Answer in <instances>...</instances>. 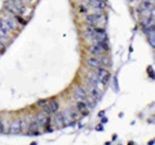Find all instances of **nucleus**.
<instances>
[{
  "label": "nucleus",
  "instance_id": "1",
  "mask_svg": "<svg viewBox=\"0 0 155 145\" xmlns=\"http://www.w3.org/2000/svg\"><path fill=\"white\" fill-rule=\"evenodd\" d=\"M96 76H97V79L100 80V82L102 85H107L109 84V81H110V73L107 72V69H105L102 68V67H98L97 68V72H96Z\"/></svg>",
  "mask_w": 155,
  "mask_h": 145
},
{
  "label": "nucleus",
  "instance_id": "2",
  "mask_svg": "<svg viewBox=\"0 0 155 145\" xmlns=\"http://www.w3.org/2000/svg\"><path fill=\"white\" fill-rule=\"evenodd\" d=\"M145 11H154V2L153 0H142L138 7V13H143Z\"/></svg>",
  "mask_w": 155,
  "mask_h": 145
},
{
  "label": "nucleus",
  "instance_id": "3",
  "mask_svg": "<svg viewBox=\"0 0 155 145\" xmlns=\"http://www.w3.org/2000/svg\"><path fill=\"white\" fill-rule=\"evenodd\" d=\"M100 19H104V16H101V14H89V16H87V23L91 27H93L100 22Z\"/></svg>",
  "mask_w": 155,
  "mask_h": 145
},
{
  "label": "nucleus",
  "instance_id": "4",
  "mask_svg": "<svg viewBox=\"0 0 155 145\" xmlns=\"http://www.w3.org/2000/svg\"><path fill=\"white\" fill-rule=\"evenodd\" d=\"M22 131V127H21V121L17 119V121H13L9 126V134L12 135H17Z\"/></svg>",
  "mask_w": 155,
  "mask_h": 145
},
{
  "label": "nucleus",
  "instance_id": "5",
  "mask_svg": "<svg viewBox=\"0 0 155 145\" xmlns=\"http://www.w3.org/2000/svg\"><path fill=\"white\" fill-rule=\"evenodd\" d=\"M93 39L97 42L107 41V35H106V31L102 30V28H97V30H94V37Z\"/></svg>",
  "mask_w": 155,
  "mask_h": 145
},
{
  "label": "nucleus",
  "instance_id": "6",
  "mask_svg": "<svg viewBox=\"0 0 155 145\" xmlns=\"http://www.w3.org/2000/svg\"><path fill=\"white\" fill-rule=\"evenodd\" d=\"M74 96H75V99H76L78 101H83V100L87 98V91H85L83 88H80V86H78V88L75 89Z\"/></svg>",
  "mask_w": 155,
  "mask_h": 145
},
{
  "label": "nucleus",
  "instance_id": "7",
  "mask_svg": "<svg viewBox=\"0 0 155 145\" xmlns=\"http://www.w3.org/2000/svg\"><path fill=\"white\" fill-rule=\"evenodd\" d=\"M36 123L41 125V126H47L49 123V118H48V116L45 113H39L36 116Z\"/></svg>",
  "mask_w": 155,
  "mask_h": 145
},
{
  "label": "nucleus",
  "instance_id": "8",
  "mask_svg": "<svg viewBox=\"0 0 155 145\" xmlns=\"http://www.w3.org/2000/svg\"><path fill=\"white\" fill-rule=\"evenodd\" d=\"M11 27L8 26V23L5 19H0V32L3 33V35H9V32H11Z\"/></svg>",
  "mask_w": 155,
  "mask_h": 145
},
{
  "label": "nucleus",
  "instance_id": "9",
  "mask_svg": "<svg viewBox=\"0 0 155 145\" xmlns=\"http://www.w3.org/2000/svg\"><path fill=\"white\" fill-rule=\"evenodd\" d=\"M88 93H89V96H92V98L96 99V100L98 98H101V91L98 88H96V86H89Z\"/></svg>",
  "mask_w": 155,
  "mask_h": 145
},
{
  "label": "nucleus",
  "instance_id": "10",
  "mask_svg": "<svg viewBox=\"0 0 155 145\" xmlns=\"http://www.w3.org/2000/svg\"><path fill=\"white\" fill-rule=\"evenodd\" d=\"M5 9L8 12H11V13H13L14 16H17V14H19V12H18V9H17V7L14 5V4L11 2V0H8V2L5 3Z\"/></svg>",
  "mask_w": 155,
  "mask_h": 145
},
{
  "label": "nucleus",
  "instance_id": "11",
  "mask_svg": "<svg viewBox=\"0 0 155 145\" xmlns=\"http://www.w3.org/2000/svg\"><path fill=\"white\" fill-rule=\"evenodd\" d=\"M87 64L93 67V68H98V67H101V62L98 58H88L87 59Z\"/></svg>",
  "mask_w": 155,
  "mask_h": 145
},
{
  "label": "nucleus",
  "instance_id": "12",
  "mask_svg": "<svg viewBox=\"0 0 155 145\" xmlns=\"http://www.w3.org/2000/svg\"><path fill=\"white\" fill-rule=\"evenodd\" d=\"M89 51H91V53H92V54H93V55H96L97 58L102 55V49H101V48H100L98 45H93V46H91Z\"/></svg>",
  "mask_w": 155,
  "mask_h": 145
},
{
  "label": "nucleus",
  "instance_id": "13",
  "mask_svg": "<svg viewBox=\"0 0 155 145\" xmlns=\"http://www.w3.org/2000/svg\"><path fill=\"white\" fill-rule=\"evenodd\" d=\"M48 107H49L52 113H56L58 110V108H60V105H58V103L56 100H51V101H48Z\"/></svg>",
  "mask_w": 155,
  "mask_h": 145
},
{
  "label": "nucleus",
  "instance_id": "14",
  "mask_svg": "<svg viewBox=\"0 0 155 145\" xmlns=\"http://www.w3.org/2000/svg\"><path fill=\"white\" fill-rule=\"evenodd\" d=\"M84 100H85V105H87V107H88V105H89L91 108H94L96 107V99H93L92 96H88V98H85Z\"/></svg>",
  "mask_w": 155,
  "mask_h": 145
},
{
  "label": "nucleus",
  "instance_id": "15",
  "mask_svg": "<svg viewBox=\"0 0 155 145\" xmlns=\"http://www.w3.org/2000/svg\"><path fill=\"white\" fill-rule=\"evenodd\" d=\"M54 122L58 127H61L64 125V118H62V113H57L56 117H54Z\"/></svg>",
  "mask_w": 155,
  "mask_h": 145
},
{
  "label": "nucleus",
  "instance_id": "16",
  "mask_svg": "<svg viewBox=\"0 0 155 145\" xmlns=\"http://www.w3.org/2000/svg\"><path fill=\"white\" fill-rule=\"evenodd\" d=\"M5 21L8 23V26L11 27V30H16V27H17L16 19H14V18H5Z\"/></svg>",
  "mask_w": 155,
  "mask_h": 145
},
{
  "label": "nucleus",
  "instance_id": "17",
  "mask_svg": "<svg viewBox=\"0 0 155 145\" xmlns=\"http://www.w3.org/2000/svg\"><path fill=\"white\" fill-rule=\"evenodd\" d=\"M84 36L88 37V39H93L94 37V30H93V27H88V28H87L85 32H84Z\"/></svg>",
  "mask_w": 155,
  "mask_h": 145
},
{
  "label": "nucleus",
  "instance_id": "18",
  "mask_svg": "<svg viewBox=\"0 0 155 145\" xmlns=\"http://www.w3.org/2000/svg\"><path fill=\"white\" fill-rule=\"evenodd\" d=\"M141 25L146 28V27H149V26H151V25H154V22H153V17L151 18H146V19H143V21L141 22Z\"/></svg>",
  "mask_w": 155,
  "mask_h": 145
},
{
  "label": "nucleus",
  "instance_id": "19",
  "mask_svg": "<svg viewBox=\"0 0 155 145\" xmlns=\"http://www.w3.org/2000/svg\"><path fill=\"white\" fill-rule=\"evenodd\" d=\"M76 108H78L79 112H84L85 108H87V105H85V103H83V101H79V103L76 104Z\"/></svg>",
  "mask_w": 155,
  "mask_h": 145
},
{
  "label": "nucleus",
  "instance_id": "20",
  "mask_svg": "<svg viewBox=\"0 0 155 145\" xmlns=\"http://www.w3.org/2000/svg\"><path fill=\"white\" fill-rule=\"evenodd\" d=\"M48 104V100H39L38 101V107H45V105Z\"/></svg>",
  "mask_w": 155,
  "mask_h": 145
},
{
  "label": "nucleus",
  "instance_id": "21",
  "mask_svg": "<svg viewBox=\"0 0 155 145\" xmlns=\"http://www.w3.org/2000/svg\"><path fill=\"white\" fill-rule=\"evenodd\" d=\"M43 110H44V112H43V113H45L47 116H49V114H52V112H51V109H49V107H48V104L45 105V107H43Z\"/></svg>",
  "mask_w": 155,
  "mask_h": 145
},
{
  "label": "nucleus",
  "instance_id": "22",
  "mask_svg": "<svg viewBox=\"0 0 155 145\" xmlns=\"http://www.w3.org/2000/svg\"><path fill=\"white\" fill-rule=\"evenodd\" d=\"M14 17H16V18H14V19H17V21H18L19 23H21V25H26V21H23V19H22L21 17H19V16H18V14H17V16H14Z\"/></svg>",
  "mask_w": 155,
  "mask_h": 145
},
{
  "label": "nucleus",
  "instance_id": "23",
  "mask_svg": "<svg viewBox=\"0 0 155 145\" xmlns=\"http://www.w3.org/2000/svg\"><path fill=\"white\" fill-rule=\"evenodd\" d=\"M149 76L151 77V79H154V71H153V68H149Z\"/></svg>",
  "mask_w": 155,
  "mask_h": 145
},
{
  "label": "nucleus",
  "instance_id": "24",
  "mask_svg": "<svg viewBox=\"0 0 155 145\" xmlns=\"http://www.w3.org/2000/svg\"><path fill=\"white\" fill-rule=\"evenodd\" d=\"M0 53H4V42L0 41Z\"/></svg>",
  "mask_w": 155,
  "mask_h": 145
},
{
  "label": "nucleus",
  "instance_id": "25",
  "mask_svg": "<svg viewBox=\"0 0 155 145\" xmlns=\"http://www.w3.org/2000/svg\"><path fill=\"white\" fill-rule=\"evenodd\" d=\"M4 132V126H3V122H0V134Z\"/></svg>",
  "mask_w": 155,
  "mask_h": 145
},
{
  "label": "nucleus",
  "instance_id": "26",
  "mask_svg": "<svg viewBox=\"0 0 155 145\" xmlns=\"http://www.w3.org/2000/svg\"><path fill=\"white\" fill-rule=\"evenodd\" d=\"M80 12H81V13H87V9H85V7L81 5V7H80Z\"/></svg>",
  "mask_w": 155,
  "mask_h": 145
},
{
  "label": "nucleus",
  "instance_id": "27",
  "mask_svg": "<svg viewBox=\"0 0 155 145\" xmlns=\"http://www.w3.org/2000/svg\"><path fill=\"white\" fill-rule=\"evenodd\" d=\"M147 145H154V140H151V141H149V144Z\"/></svg>",
  "mask_w": 155,
  "mask_h": 145
},
{
  "label": "nucleus",
  "instance_id": "28",
  "mask_svg": "<svg viewBox=\"0 0 155 145\" xmlns=\"http://www.w3.org/2000/svg\"><path fill=\"white\" fill-rule=\"evenodd\" d=\"M128 145H133V143H129V144H128Z\"/></svg>",
  "mask_w": 155,
  "mask_h": 145
}]
</instances>
